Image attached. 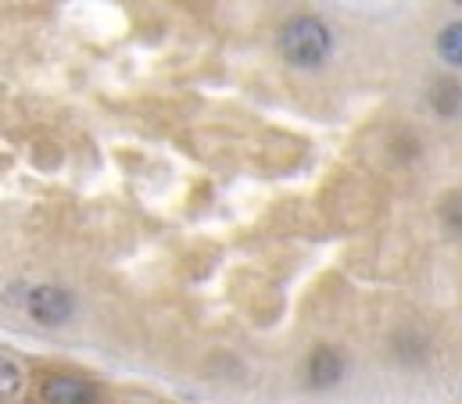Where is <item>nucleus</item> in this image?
I'll return each instance as SVG.
<instances>
[{
  "instance_id": "nucleus-7",
  "label": "nucleus",
  "mask_w": 462,
  "mask_h": 404,
  "mask_svg": "<svg viewBox=\"0 0 462 404\" xmlns=\"http://www.w3.org/2000/svg\"><path fill=\"white\" fill-rule=\"evenodd\" d=\"M438 50H441V58H445L448 65H462V22H452V25L441 29Z\"/></svg>"
},
{
  "instance_id": "nucleus-8",
  "label": "nucleus",
  "mask_w": 462,
  "mask_h": 404,
  "mask_svg": "<svg viewBox=\"0 0 462 404\" xmlns=\"http://www.w3.org/2000/svg\"><path fill=\"white\" fill-rule=\"evenodd\" d=\"M441 222H445L448 233H462V190L445 197V204H441Z\"/></svg>"
},
{
  "instance_id": "nucleus-5",
  "label": "nucleus",
  "mask_w": 462,
  "mask_h": 404,
  "mask_svg": "<svg viewBox=\"0 0 462 404\" xmlns=\"http://www.w3.org/2000/svg\"><path fill=\"white\" fill-rule=\"evenodd\" d=\"M22 390H25V369L14 358L0 354V404H14Z\"/></svg>"
},
{
  "instance_id": "nucleus-3",
  "label": "nucleus",
  "mask_w": 462,
  "mask_h": 404,
  "mask_svg": "<svg viewBox=\"0 0 462 404\" xmlns=\"http://www.w3.org/2000/svg\"><path fill=\"white\" fill-rule=\"evenodd\" d=\"M25 311H29L32 322H40V326H47V329H58V326H65V322L76 315V298H72L65 287L40 283V287L29 290Z\"/></svg>"
},
{
  "instance_id": "nucleus-1",
  "label": "nucleus",
  "mask_w": 462,
  "mask_h": 404,
  "mask_svg": "<svg viewBox=\"0 0 462 404\" xmlns=\"http://www.w3.org/2000/svg\"><path fill=\"white\" fill-rule=\"evenodd\" d=\"M330 47H334L330 29L312 14H301L280 29V50L298 69H319L330 58Z\"/></svg>"
},
{
  "instance_id": "nucleus-9",
  "label": "nucleus",
  "mask_w": 462,
  "mask_h": 404,
  "mask_svg": "<svg viewBox=\"0 0 462 404\" xmlns=\"http://www.w3.org/2000/svg\"><path fill=\"white\" fill-rule=\"evenodd\" d=\"M125 404H147V401H125Z\"/></svg>"
},
{
  "instance_id": "nucleus-2",
  "label": "nucleus",
  "mask_w": 462,
  "mask_h": 404,
  "mask_svg": "<svg viewBox=\"0 0 462 404\" xmlns=\"http://www.w3.org/2000/svg\"><path fill=\"white\" fill-rule=\"evenodd\" d=\"M36 404H101V387L79 372H47L36 387Z\"/></svg>"
},
{
  "instance_id": "nucleus-4",
  "label": "nucleus",
  "mask_w": 462,
  "mask_h": 404,
  "mask_svg": "<svg viewBox=\"0 0 462 404\" xmlns=\"http://www.w3.org/2000/svg\"><path fill=\"white\" fill-rule=\"evenodd\" d=\"M345 372H347L345 354L337 347H330V344H319L309 354V362H305V380H309L312 390H334L345 380Z\"/></svg>"
},
{
  "instance_id": "nucleus-6",
  "label": "nucleus",
  "mask_w": 462,
  "mask_h": 404,
  "mask_svg": "<svg viewBox=\"0 0 462 404\" xmlns=\"http://www.w3.org/2000/svg\"><path fill=\"white\" fill-rule=\"evenodd\" d=\"M430 104L438 115H456L462 107V87L452 79H438L434 90H430Z\"/></svg>"
}]
</instances>
